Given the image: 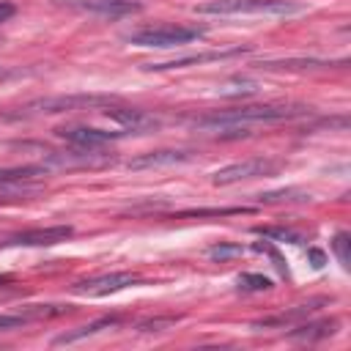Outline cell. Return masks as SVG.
Here are the masks:
<instances>
[{
    "instance_id": "cell-19",
    "label": "cell",
    "mask_w": 351,
    "mask_h": 351,
    "mask_svg": "<svg viewBox=\"0 0 351 351\" xmlns=\"http://www.w3.org/2000/svg\"><path fill=\"white\" fill-rule=\"evenodd\" d=\"M255 233H261L266 239H277V241H291V244L302 241V236L296 230H288V228H255Z\"/></svg>"
},
{
    "instance_id": "cell-2",
    "label": "cell",
    "mask_w": 351,
    "mask_h": 351,
    "mask_svg": "<svg viewBox=\"0 0 351 351\" xmlns=\"http://www.w3.org/2000/svg\"><path fill=\"white\" fill-rule=\"evenodd\" d=\"M115 96L107 93H60V96H44L25 101L14 112H3L5 121H22V118H36V115H52V112H69V110H96V107H110L115 104Z\"/></svg>"
},
{
    "instance_id": "cell-20",
    "label": "cell",
    "mask_w": 351,
    "mask_h": 351,
    "mask_svg": "<svg viewBox=\"0 0 351 351\" xmlns=\"http://www.w3.org/2000/svg\"><path fill=\"white\" fill-rule=\"evenodd\" d=\"M239 288H244V291H266V288H271V280L263 277V274H241L239 277Z\"/></svg>"
},
{
    "instance_id": "cell-3",
    "label": "cell",
    "mask_w": 351,
    "mask_h": 351,
    "mask_svg": "<svg viewBox=\"0 0 351 351\" xmlns=\"http://www.w3.org/2000/svg\"><path fill=\"white\" fill-rule=\"evenodd\" d=\"M197 14L214 16H293L304 11L299 0H208L195 8Z\"/></svg>"
},
{
    "instance_id": "cell-18",
    "label": "cell",
    "mask_w": 351,
    "mask_h": 351,
    "mask_svg": "<svg viewBox=\"0 0 351 351\" xmlns=\"http://www.w3.org/2000/svg\"><path fill=\"white\" fill-rule=\"evenodd\" d=\"M310 195L299 192V189H280V192H266L258 195V203H280V200H307Z\"/></svg>"
},
{
    "instance_id": "cell-24",
    "label": "cell",
    "mask_w": 351,
    "mask_h": 351,
    "mask_svg": "<svg viewBox=\"0 0 351 351\" xmlns=\"http://www.w3.org/2000/svg\"><path fill=\"white\" fill-rule=\"evenodd\" d=\"M14 3H0V22H5V19H11L14 16Z\"/></svg>"
},
{
    "instance_id": "cell-14",
    "label": "cell",
    "mask_w": 351,
    "mask_h": 351,
    "mask_svg": "<svg viewBox=\"0 0 351 351\" xmlns=\"http://www.w3.org/2000/svg\"><path fill=\"white\" fill-rule=\"evenodd\" d=\"M321 304H326V299H313V302H307V304H296V307H291V310H282V313H277V315H269V318H263V321H255V329H258V326H291V324H299V321L310 318Z\"/></svg>"
},
{
    "instance_id": "cell-4",
    "label": "cell",
    "mask_w": 351,
    "mask_h": 351,
    "mask_svg": "<svg viewBox=\"0 0 351 351\" xmlns=\"http://www.w3.org/2000/svg\"><path fill=\"white\" fill-rule=\"evenodd\" d=\"M206 33V27H192V25H151V27H140L134 33L126 36L129 44L137 47H159V49H170V47H184L197 41Z\"/></svg>"
},
{
    "instance_id": "cell-12",
    "label": "cell",
    "mask_w": 351,
    "mask_h": 351,
    "mask_svg": "<svg viewBox=\"0 0 351 351\" xmlns=\"http://www.w3.org/2000/svg\"><path fill=\"white\" fill-rule=\"evenodd\" d=\"M66 3L69 5H77L82 11L99 14V16H110V19L129 16V14H137L140 11V3H134V0H66Z\"/></svg>"
},
{
    "instance_id": "cell-10",
    "label": "cell",
    "mask_w": 351,
    "mask_h": 351,
    "mask_svg": "<svg viewBox=\"0 0 351 351\" xmlns=\"http://www.w3.org/2000/svg\"><path fill=\"white\" fill-rule=\"evenodd\" d=\"M74 233L71 225H52V228H33V230H22L16 236H11L5 244H25V247H49L58 241H66Z\"/></svg>"
},
{
    "instance_id": "cell-6",
    "label": "cell",
    "mask_w": 351,
    "mask_h": 351,
    "mask_svg": "<svg viewBox=\"0 0 351 351\" xmlns=\"http://www.w3.org/2000/svg\"><path fill=\"white\" fill-rule=\"evenodd\" d=\"M140 282V277L134 271H112V274H99V277H90V280H80L71 285L74 293L80 296H107V293H115L126 285H134Z\"/></svg>"
},
{
    "instance_id": "cell-22",
    "label": "cell",
    "mask_w": 351,
    "mask_h": 351,
    "mask_svg": "<svg viewBox=\"0 0 351 351\" xmlns=\"http://www.w3.org/2000/svg\"><path fill=\"white\" fill-rule=\"evenodd\" d=\"M30 318L25 313H0V332L5 329H16V326H25Z\"/></svg>"
},
{
    "instance_id": "cell-5",
    "label": "cell",
    "mask_w": 351,
    "mask_h": 351,
    "mask_svg": "<svg viewBox=\"0 0 351 351\" xmlns=\"http://www.w3.org/2000/svg\"><path fill=\"white\" fill-rule=\"evenodd\" d=\"M280 170V162L274 159H263V156H255V159H244V162H233L228 167H219L211 181L217 186H225V184H236V181H244V178H258V176H271Z\"/></svg>"
},
{
    "instance_id": "cell-9",
    "label": "cell",
    "mask_w": 351,
    "mask_h": 351,
    "mask_svg": "<svg viewBox=\"0 0 351 351\" xmlns=\"http://www.w3.org/2000/svg\"><path fill=\"white\" fill-rule=\"evenodd\" d=\"M107 118L121 123V129L126 134H143V132H151V129L159 126V118H154L148 110H140V107H115V104H110Z\"/></svg>"
},
{
    "instance_id": "cell-16",
    "label": "cell",
    "mask_w": 351,
    "mask_h": 351,
    "mask_svg": "<svg viewBox=\"0 0 351 351\" xmlns=\"http://www.w3.org/2000/svg\"><path fill=\"white\" fill-rule=\"evenodd\" d=\"M118 324H121L118 315H104V318H99V321H90V324H85V326H77V329H71V332L58 335V337H55V346L77 343V340H82V337H90V335L101 332V329H112V326H118Z\"/></svg>"
},
{
    "instance_id": "cell-11",
    "label": "cell",
    "mask_w": 351,
    "mask_h": 351,
    "mask_svg": "<svg viewBox=\"0 0 351 351\" xmlns=\"http://www.w3.org/2000/svg\"><path fill=\"white\" fill-rule=\"evenodd\" d=\"M247 52L244 47H233V49H217V52H197V55H184V58H173V60H162V63H143L145 71H167V69H184V66H200V63H211V60H225L233 55Z\"/></svg>"
},
{
    "instance_id": "cell-21",
    "label": "cell",
    "mask_w": 351,
    "mask_h": 351,
    "mask_svg": "<svg viewBox=\"0 0 351 351\" xmlns=\"http://www.w3.org/2000/svg\"><path fill=\"white\" fill-rule=\"evenodd\" d=\"M348 233H337L335 236V241H332V250H335V255H337V261L343 263V266H348L351 263V255H348Z\"/></svg>"
},
{
    "instance_id": "cell-25",
    "label": "cell",
    "mask_w": 351,
    "mask_h": 351,
    "mask_svg": "<svg viewBox=\"0 0 351 351\" xmlns=\"http://www.w3.org/2000/svg\"><path fill=\"white\" fill-rule=\"evenodd\" d=\"M310 258H313V266H324V252L310 250Z\"/></svg>"
},
{
    "instance_id": "cell-23",
    "label": "cell",
    "mask_w": 351,
    "mask_h": 351,
    "mask_svg": "<svg viewBox=\"0 0 351 351\" xmlns=\"http://www.w3.org/2000/svg\"><path fill=\"white\" fill-rule=\"evenodd\" d=\"M176 321H178V318H173V315H167V318H148V321H140L137 329H143V332H156V329L170 326V324H176Z\"/></svg>"
},
{
    "instance_id": "cell-1",
    "label": "cell",
    "mask_w": 351,
    "mask_h": 351,
    "mask_svg": "<svg viewBox=\"0 0 351 351\" xmlns=\"http://www.w3.org/2000/svg\"><path fill=\"white\" fill-rule=\"evenodd\" d=\"M310 107L304 104H247V107H233V110H217L195 121L197 129H219L222 137H239L247 134L250 123H274V121H288L307 115Z\"/></svg>"
},
{
    "instance_id": "cell-17",
    "label": "cell",
    "mask_w": 351,
    "mask_h": 351,
    "mask_svg": "<svg viewBox=\"0 0 351 351\" xmlns=\"http://www.w3.org/2000/svg\"><path fill=\"white\" fill-rule=\"evenodd\" d=\"M241 252H244V247L241 244H230V241H219V244L208 247V258H214L219 263H225V261H230V258H236Z\"/></svg>"
},
{
    "instance_id": "cell-15",
    "label": "cell",
    "mask_w": 351,
    "mask_h": 351,
    "mask_svg": "<svg viewBox=\"0 0 351 351\" xmlns=\"http://www.w3.org/2000/svg\"><path fill=\"white\" fill-rule=\"evenodd\" d=\"M335 332H337V318H324V321L299 324L288 337L291 340H299V343H315V340H324V337H329Z\"/></svg>"
},
{
    "instance_id": "cell-8",
    "label": "cell",
    "mask_w": 351,
    "mask_h": 351,
    "mask_svg": "<svg viewBox=\"0 0 351 351\" xmlns=\"http://www.w3.org/2000/svg\"><path fill=\"white\" fill-rule=\"evenodd\" d=\"M49 173L47 165H22V167H0V189L11 192H30L44 176Z\"/></svg>"
},
{
    "instance_id": "cell-26",
    "label": "cell",
    "mask_w": 351,
    "mask_h": 351,
    "mask_svg": "<svg viewBox=\"0 0 351 351\" xmlns=\"http://www.w3.org/2000/svg\"><path fill=\"white\" fill-rule=\"evenodd\" d=\"M14 71L11 69H5V66H0V80H5V77H11Z\"/></svg>"
},
{
    "instance_id": "cell-7",
    "label": "cell",
    "mask_w": 351,
    "mask_h": 351,
    "mask_svg": "<svg viewBox=\"0 0 351 351\" xmlns=\"http://www.w3.org/2000/svg\"><path fill=\"white\" fill-rule=\"evenodd\" d=\"M55 132H58V137H63L66 143H71L77 148H101L126 134V132H104L96 126H60Z\"/></svg>"
},
{
    "instance_id": "cell-13",
    "label": "cell",
    "mask_w": 351,
    "mask_h": 351,
    "mask_svg": "<svg viewBox=\"0 0 351 351\" xmlns=\"http://www.w3.org/2000/svg\"><path fill=\"white\" fill-rule=\"evenodd\" d=\"M192 154L189 151H176V148H165V151H148L134 156L132 162H126L129 170H148V167H167V165H181L186 162Z\"/></svg>"
},
{
    "instance_id": "cell-27",
    "label": "cell",
    "mask_w": 351,
    "mask_h": 351,
    "mask_svg": "<svg viewBox=\"0 0 351 351\" xmlns=\"http://www.w3.org/2000/svg\"><path fill=\"white\" fill-rule=\"evenodd\" d=\"M5 282H11V274H0V288H3Z\"/></svg>"
}]
</instances>
